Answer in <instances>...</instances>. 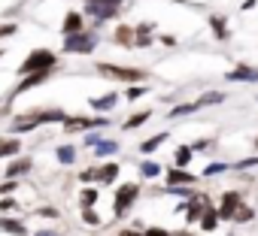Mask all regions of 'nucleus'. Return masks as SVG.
I'll return each mask as SVG.
<instances>
[{
    "mask_svg": "<svg viewBox=\"0 0 258 236\" xmlns=\"http://www.w3.org/2000/svg\"><path fill=\"white\" fill-rule=\"evenodd\" d=\"M55 64V55L49 52V49H37V52H31V58L22 64V73H43V70H49Z\"/></svg>",
    "mask_w": 258,
    "mask_h": 236,
    "instance_id": "f257e3e1",
    "label": "nucleus"
},
{
    "mask_svg": "<svg viewBox=\"0 0 258 236\" xmlns=\"http://www.w3.org/2000/svg\"><path fill=\"white\" fill-rule=\"evenodd\" d=\"M140 197V188L134 185V182H127V185H121L118 191H115V206H112V212L115 215H124L127 209L134 206V200Z\"/></svg>",
    "mask_w": 258,
    "mask_h": 236,
    "instance_id": "f03ea898",
    "label": "nucleus"
},
{
    "mask_svg": "<svg viewBox=\"0 0 258 236\" xmlns=\"http://www.w3.org/2000/svg\"><path fill=\"white\" fill-rule=\"evenodd\" d=\"M103 76H109V79H121V82H137V79H143V70H131V67H112V64H100L97 67Z\"/></svg>",
    "mask_w": 258,
    "mask_h": 236,
    "instance_id": "7ed1b4c3",
    "label": "nucleus"
},
{
    "mask_svg": "<svg viewBox=\"0 0 258 236\" xmlns=\"http://www.w3.org/2000/svg\"><path fill=\"white\" fill-rule=\"evenodd\" d=\"M94 46H97V37H94V34H88V31L64 40V52H91Z\"/></svg>",
    "mask_w": 258,
    "mask_h": 236,
    "instance_id": "20e7f679",
    "label": "nucleus"
},
{
    "mask_svg": "<svg viewBox=\"0 0 258 236\" xmlns=\"http://www.w3.org/2000/svg\"><path fill=\"white\" fill-rule=\"evenodd\" d=\"M240 206H243V200H240V194H234V191H228V194L222 197V209H219V218H225V221H234V215L240 212Z\"/></svg>",
    "mask_w": 258,
    "mask_h": 236,
    "instance_id": "39448f33",
    "label": "nucleus"
},
{
    "mask_svg": "<svg viewBox=\"0 0 258 236\" xmlns=\"http://www.w3.org/2000/svg\"><path fill=\"white\" fill-rule=\"evenodd\" d=\"M67 131H85V128H103V118H67Z\"/></svg>",
    "mask_w": 258,
    "mask_h": 236,
    "instance_id": "423d86ee",
    "label": "nucleus"
},
{
    "mask_svg": "<svg viewBox=\"0 0 258 236\" xmlns=\"http://www.w3.org/2000/svg\"><path fill=\"white\" fill-rule=\"evenodd\" d=\"M207 209H210V200L198 194V197H195V200L188 203V212H185V218H188V221H198V218H201V215H204Z\"/></svg>",
    "mask_w": 258,
    "mask_h": 236,
    "instance_id": "0eeeda50",
    "label": "nucleus"
},
{
    "mask_svg": "<svg viewBox=\"0 0 258 236\" xmlns=\"http://www.w3.org/2000/svg\"><path fill=\"white\" fill-rule=\"evenodd\" d=\"M76 34H82V16L79 13H67V19H64V37H76Z\"/></svg>",
    "mask_w": 258,
    "mask_h": 236,
    "instance_id": "6e6552de",
    "label": "nucleus"
},
{
    "mask_svg": "<svg viewBox=\"0 0 258 236\" xmlns=\"http://www.w3.org/2000/svg\"><path fill=\"white\" fill-rule=\"evenodd\" d=\"M195 182V176H188L185 170H170L167 173V185L170 188H176V185H191Z\"/></svg>",
    "mask_w": 258,
    "mask_h": 236,
    "instance_id": "1a4fd4ad",
    "label": "nucleus"
},
{
    "mask_svg": "<svg viewBox=\"0 0 258 236\" xmlns=\"http://www.w3.org/2000/svg\"><path fill=\"white\" fill-rule=\"evenodd\" d=\"M46 79H49V70H43V73H31V76H28V79H25V82H22V85H19L16 91L22 94V91H28V88H34V85H43Z\"/></svg>",
    "mask_w": 258,
    "mask_h": 236,
    "instance_id": "9d476101",
    "label": "nucleus"
},
{
    "mask_svg": "<svg viewBox=\"0 0 258 236\" xmlns=\"http://www.w3.org/2000/svg\"><path fill=\"white\" fill-rule=\"evenodd\" d=\"M0 230L16 233V236H28V227H25V224H19V221H13V218H4V221H0Z\"/></svg>",
    "mask_w": 258,
    "mask_h": 236,
    "instance_id": "9b49d317",
    "label": "nucleus"
},
{
    "mask_svg": "<svg viewBox=\"0 0 258 236\" xmlns=\"http://www.w3.org/2000/svg\"><path fill=\"white\" fill-rule=\"evenodd\" d=\"M228 79H231V82H234V79H240V82H252V79H258V70L240 67V70H231V73H228Z\"/></svg>",
    "mask_w": 258,
    "mask_h": 236,
    "instance_id": "f8f14e48",
    "label": "nucleus"
},
{
    "mask_svg": "<svg viewBox=\"0 0 258 236\" xmlns=\"http://www.w3.org/2000/svg\"><path fill=\"white\" fill-rule=\"evenodd\" d=\"M201 227H204L207 233L216 230V227H219V212H216V209H207V212L201 215Z\"/></svg>",
    "mask_w": 258,
    "mask_h": 236,
    "instance_id": "ddd939ff",
    "label": "nucleus"
},
{
    "mask_svg": "<svg viewBox=\"0 0 258 236\" xmlns=\"http://www.w3.org/2000/svg\"><path fill=\"white\" fill-rule=\"evenodd\" d=\"M16 152H22L19 140H4V143H0V158H13Z\"/></svg>",
    "mask_w": 258,
    "mask_h": 236,
    "instance_id": "4468645a",
    "label": "nucleus"
},
{
    "mask_svg": "<svg viewBox=\"0 0 258 236\" xmlns=\"http://www.w3.org/2000/svg\"><path fill=\"white\" fill-rule=\"evenodd\" d=\"M115 100H118L115 94H106V97H97V100H94L91 106H94L97 112H106V109H112V106H115Z\"/></svg>",
    "mask_w": 258,
    "mask_h": 236,
    "instance_id": "2eb2a0df",
    "label": "nucleus"
},
{
    "mask_svg": "<svg viewBox=\"0 0 258 236\" xmlns=\"http://www.w3.org/2000/svg\"><path fill=\"white\" fill-rule=\"evenodd\" d=\"M164 140H167V134H158V137H152V140H146V143L140 146V152H143V155H149V152H155V149H158V146H161Z\"/></svg>",
    "mask_w": 258,
    "mask_h": 236,
    "instance_id": "dca6fc26",
    "label": "nucleus"
},
{
    "mask_svg": "<svg viewBox=\"0 0 258 236\" xmlns=\"http://www.w3.org/2000/svg\"><path fill=\"white\" fill-rule=\"evenodd\" d=\"M191 149L188 146H182V149H176V170H182V167H188V161H191Z\"/></svg>",
    "mask_w": 258,
    "mask_h": 236,
    "instance_id": "f3484780",
    "label": "nucleus"
},
{
    "mask_svg": "<svg viewBox=\"0 0 258 236\" xmlns=\"http://www.w3.org/2000/svg\"><path fill=\"white\" fill-rule=\"evenodd\" d=\"M79 203H82V209H91V206L97 203V191H94V188H85V191L79 194Z\"/></svg>",
    "mask_w": 258,
    "mask_h": 236,
    "instance_id": "a211bd4d",
    "label": "nucleus"
},
{
    "mask_svg": "<svg viewBox=\"0 0 258 236\" xmlns=\"http://www.w3.org/2000/svg\"><path fill=\"white\" fill-rule=\"evenodd\" d=\"M222 100H225L222 91H210V94H204V97L198 100V106H213V103H222Z\"/></svg>",
    "mask_w": 258,
    "mask_h": 236,
    "instance_id": "6ab92c4d",
    "label": "nucleus"
},
{
    "mask_svg": "<svg viewBox=\"0 0 258 236\" xmlns=\"http://www.w3.org/2000/svg\"><path fill=\"white\" fill-rule=\"evenodd\" d=\"M146 118H149V112H140V115H131V118H127V122H124V131H137L143 122H146Z\"/></svg>",
    "mask_w": 258,
    "mask_h": 236,
    "instance_id": "aec40b11",
    "label": "nucleus"
},
{
    "mask_svg": "<svg viewBox=\"0 0 258 236\" xmlns=\"http://www.w3.org/2000/svg\"><path fill=\"white\" fill-rule=\"evenodd\" d=\"M88 13H91L94 19H112L118 10H109V7H88Z\"/></svg>",
    "mask_w": 258,
    "mask_h": 236,
    "instance_id": "412c9836",
    "label": "nucleus"
},
{
    "mask_svg": "<svg viewBox=\"0 0 258 236\" xmlns=\"http://www.w3.org/2000/svg\"><path fill=\"white\" fill-rule=\"evenodd\" d=\"M28 170H31V161H19V164H13V167L7 170V176L16 179V176H22V173H28Z\"/></svg>",
    "mask_w": 258,
    "mask_h": 236,
    "instance_id": "4be33fe9",
    "label": "nucleus"
},
{
    "mask_svg": "<svg viewBox=\"0 0 258 236\" xmlns=\"http://www.w3.org/2000/svg\"><path fill=\"white\" fill-rule=\"evenodd\" d=\"M115 176H118V164H109V167H103V170L97 173V179H100V182H112Z\"/></svg>",
    "mask_w": 258,
    "mask_h": 236,
    "instance_id": "5701e85b",
    "label": "nucleus"
},
{
    "mask_svg": "<svg viewBox=\"0 0 258 236\" xmlns=\"http://www.w3.org/2000/svg\"><path fill=\"white\" fill-rule=\"evenodd\" d=\"M112 152H118V143H97V158H106V155H112Z\"/></svg>",
    "mask_w": 258,
    "mask_h": 236,
    "instance_id": "b1692460",
    "label": "nucleus"
},
{
    "mask_svg": "<svg viewBox=\"0 0 258 236\" xmlns=\"http://www.w3.org/2000/svg\"><path fill=\"white\" fill-rule=\"evenodd\" d=\"M73 158H76V152H73L70 146H61V149H58V161H61V164H73Z\"/></svg>",
    "mask_w": 258,
    "mask_h": 236,
    "instance_id": "393cba45",
    "label": "nucleus"
},
{
    "mask_svg": "<svg viewBox=\"0 0 258 236\" xmlns=\"http://www.w3.org/2000/svg\"><path fill=\"white\" fill-rule=\"evenodd\" d=\"M140 173H143V176H149V179H155V176L161 173V167H158V164H152V161H146V164L140 167Z\"/></svg>",
    "mask_w": 258,
    "mask_h": 236,
    "instance_id": "a878e982",
    "label": "nucleus"
},
{
    "mask_svg": "<svg viewBox=\"0 0 258 236\" xmlns=\"http://www.w3.org/2000/svg\"><path fill=\"white\" fill-rule=\"evenodd\" d=\"M88 7H109V10H118L121 0H85Z\"/></svg>",
    "mask_w": 258,
    "mask_h": 236,
    "instance_id": "bb28decb",
    "label": "nucleus"
},
{
    "mask_svg": "<svg viewBox=\"0 0 258 236\" xmlns=\"http://www.w3.org/2000/svg\"><path fill=\"white\" fill-rule=\"evenodd\" d=\"M213 31H216V37H219V40H225V37H228V31H225V22H222V19H213Z\"/></svg>",
    "mask_w": 258,
    "mask_h": 236,
    "instance_id": "cd10ccee",
    "label": "nucleus"
},
{
    "mask_svg": "<svg viewBox=\"0 0 258 236\" xmlns=\"http://www.w3.org/2000/svg\"><path fill=\"white\" fill-rule=\"evenodd\" d=\"M82 218H85V224H88V227H100V218H97L91 209H85V212H82Z\"/></svg>",
    "mask_w": 258,
    "mask_h": 236,
    "instance_id": "c85d7f7f",
    "label": "nucleus"
},
{
    "mask_svg": "<svg viewBox=\"0 0 258 236\" xmlns=\"http://www.w3.org/2000/svg\"><path fill=\"white\" fill-rule=\"evenodd\" d=\"M191 109H198V103H185V106H176V109H173V115H185V112H191Z\"/></svg>",
    "mask_w": 258,
    "mask_h": 236,
    "instance_id": "c756f323",
    "label": "nucleus"
},
{
    "mask_svg": "<svg viewBox=\"0 0 258 236\" xmlns=\"http://www.w3.org/2000/svg\"><path fill=\"white\" fill-rule=\"evenodd\" d=\"M79 179H82V182H94V179H97V170H82Z\"/></svg>",
    "mask_w": 258,
    "mask_h": 236,
    "instance_id": "7c9ffc66",
    "label": "nucleus"
},
{
    "mask_svg": "<svg viewBox=\"0 0 258 236\" xmlns=\"http://www.w3.org/2000/svg\"><path fill=\"white\" fill-rule=\"evenodd\" d=\"M222 170H228V167H225V164H213V167L204 170V176H213V173H222Z\"/></svg>",
    "mask_w": 258,
    "mask_h": 236,
    "instance_id": "2f4dec72",
    "label": "nucleus"
},
{
    "mask_svg": "<svg viewBox=\"0 0 258 236\" xmlns=\"http://www.w3.org/2000/svg\"><path fill=\"white\" fill-rule=\"evenodd\" d=\"M143 236H170V233H167V230H161V227H149Z\"/></svg>",
    "mask_w": 258,
    "mask_h": 236,
    "instance_id": "473e14b6",
    "label": "nucleus"
},
{
    "mask_svg": "<svg viewBox=\"0 0 258 236\" xmlns=\"http://www.w3.org/2000/svg\"><path fill=\"white\" fill-rule=\"evenodd\" d=\"M0 209H4V212L16 209V200H13V197H7V200H0Z\"/></svg>",
    "mask_w": 258,
    "mask_h": 236,
    "instance_id": "72a5a7b5",
    "label": "nucleus"
},
{
    "mask_svg": "<svg viewBox=\"0 0 258 236\" xmlns=\"http://www.w3.org/2000/svg\"><path fill=\"white\" fill-rule=\"evenodd\" d=\"M10 34H16V25H0V37H10Z\"/></svg>",
    "mask_w": 258,
    "mask_h": 236,
    "instance_id": "f704fd0d",
    "label": "nucleus"
},
{
    "mask_svg": "<svg viewBox=\"0 0 258 236\" xmlns=\"http://www.w3.org/2000/svg\"><path fill=\"white\" fill-rule=\"evenodd\" d=\"M140 94H143V88H131V91H127V97H131V100H137Z\"/></svg>",
    "mask_w": 258,
    "mask_h": 236,
    "instance_id": "c9c22d12",
    "label": "nucleus"
},
{
    "mask_svg": "<svg viewBox=\"0 0 258 236\" xmlns=\"http://www.w3.org/2000/svg\"><path fill=\"white\" fill-rule=\"evenodd\" d=\"M118 236H143V233H137V230H121Z\"/></svg>",
    "mask_w": 258,
    "mask_h": 236,
    "instance_id": "e433bc0d",
    "label": "nucleus"
},
{
    "mask_svg": "<svg viewBox=\"0 0 258 236\" xmlns=\"http://www.w3.org/2000/svg\"><path fill=\"white\" fill-rule=\"evenodd\" d=\"M37 236H58V233H55V230H40Z\"/></svg>",
    "mask_w": 258,
    "mask_h": 236,
    "instance_id": "4c0bfd02",
    "label": "nucleus"
},
{
    "mask_svg": "<svg viewBox=\"0 0 258 236\" xmlns=\"http://www.w3.org/2000/svg\"><path fill=\"white\" fill-rule=\"evenodd\" d=\"M0 55H4V52H0Z\"/></svg>",
    "mask_w": 258,
    "mask_h": 236,
    "instance_id": "58836bf2",
    "label": "nucleus"
},
{
    "mask_svg": "<svg viewBox=\"0 0 258 236\" xmlns=\"http://www.w3.org/2000/svg\"><path fill=\"white\" fill-rule=\"evenodd\" d=\"M255 146H258V143H255Z\"/></svg>",
    "mask_w": 258,
    "mask_h": 236,
    "instance_id": "ea45409f",
    "label": "nucleus"
}]
</instances>
